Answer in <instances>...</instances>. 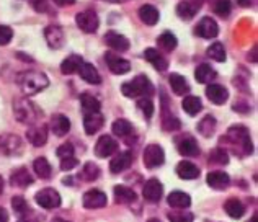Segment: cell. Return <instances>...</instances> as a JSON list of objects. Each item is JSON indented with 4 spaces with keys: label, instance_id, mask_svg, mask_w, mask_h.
<instances>
[{
    "label": "cell",
    "instance_id": "obj_30",
    "mask_svg": "<svg viewBox=\"0 0 258 222\" xmlns=\"http://www.w3.org/2000/svg\"><path fill=\"white\" fill-rule=\"evenodd\" d=\"M168 82H170L172 90H173V93H176V95L185 97L186 93L189 92L188 80L183 76H180V73H170V77H168Z\"/></svg>",
    "mask_w": 258,
    "mask_h": 222
},
{
    "label": "cell",
    "instance_id": "obj_47",
    "mask_svg": "<svg viewBox=\"0 0 258 222\" xmlns=\"http://www.w3.org/2000/svg\"><path fill=\"white\" fill-rule=\"evenodd\" d=\"M168 220H170V222H193L195 216L191 212L175 211V212H168Z\"/></svg>",
    "mask_w": 258,
    "mask_h": 222
},
{
    "label": "cell",
    "instance_id": "obj_24",
    "mask_svg": "<svg viewBox=\"0 0 258 222\" xmlns=\"http://www.w3.org/2000/svg\"><path fill=\"white\" fill-rule=\"evenodd\" d=\"M206 183L213 188V190H224V188H227L229 183H230V177L227 173H224V172H219V170H216V172H209L208 173V177H206Z\"/></svg>",
    "mask_w": 258,
    "mask_h": 222
},
{
    "label": "cell",
    "instance_id": "obj_12",
    "mask_svg": "<svg viewBox=\"0 0 258 222\" xmlns=\"http://www.w3.org/2000/svg\"><path fill=\"white\" fill-rule=\"evenodd\" d=\"M105 60H106L108 69H110L113 73H116V76H124V73L131 70V64H129L126 59L116 56L114 52H106Z\"/></svg>",
    "mask_w": 258,
    "mask_h": 222
},
{
    "label": "cell",
    "instance_id": "obj_60",
    "mask_svg": "<svg viewBox=\"0 0 258 222\" xmlns=\"http://www.w3.org/2000/svg\"><path fill=\"white\" fill-rule=\"evenodd\" d=\"M18 222H31V220H26V219H20Z\"/></svg>",
    "mask_w": 258,
    "mask_h": 222
},
{
    "label": "cell",
    "instance_id": "obj_18",
    "mask_svg": "<svg viewBox=\"0 0 258 222\" xmlns=\"http://www.w3.org/2000/svg\"><path fill=\"white\" fill-rule=\"evenodd\" d=\"M206 97L209 98V102L214 105H224L229 98V92L224 85L211 84L206 87Z\"/></svg>",
    "mask_w": 258,
    "mask_h": 222
},
{
    "label": "cell",
    "instance_id": "obj_17",
    "mask_svg": "<svg viewBox=\"0 0 258 222\" xmlns=\"http://www.w3.org/2000/svg\"><path fill=\"white\" fill-rule=\"evenodd\" d=\"M133 160H134V154H133V151L119 152L118 156L111 160V164H110V172H111V173H121V172L127 170V168L131 167Z\"/></svg>",
    "mask_w": 258,
    "mask_h": 222
},
{
    "label": "cell",
    "instance_id": "obj_55",
    "mask_svg": "<svg viewBox=\"0 0 258 222\" xmlns=\"http://www.w3.org/2000/svg\"><path fill=\"white\" fill-rule=\"evenodd\" d=\"M237 2H239V5H242V7H250L252 0H237Z\"/></svg>",
    "mask_w": 258,
    "mask_h": 222
},
{
    "label": "cell",
    "instance_id": "obj_57",
    "mask_svg": "<svg viewBox=\"0 0 258 222\" xmlns=\"http://www.w3.org/2000/svg\"><path fill=\"white\" fill-rule=\"evenodd\" d=\"M103 2H111V4H118L119 0H103Z\"/></svg>",
    "mask_w": 258,
    "mask_h": 222
},
{
    "label": "cell",
    "instance_id": "obj_44",
    "mask_svg": "<svg viewBox=\"0 0 258 222\" xmlns=\"http://www.w3.org/2000/svg\"><path fill=\"white\" fill-rule=\"evenodd\" d=\"M12 207L20 217H23V216H26V214L30 212V206H28V203H26V199L23 196H13L12 198Z\"/></svg>",
    "mask_w": 258,
    "mask_h": 222
},
{
    "label": "cell",
    "instance_id": "obj_62",
    "mask_svg": "<svg viewBox=\"0 0 258 222\" xmlns=\"http://www.w3.org/2000/svg\"><path fill=\"white\" fill-rule=\"evenodd\" d=\"M195 2H198V4H201V2H205V0H195Z\"/></svg>",
    "mask_w": 258,
    "mask_h": 222
},
{
    "label": "cell",
    "instance_id": "obj_45",
    "mask_svg": "<svg viewBox=\"0 0 258 222\" xmlns=\"http://www.w3.org/2000/svg\"><path fill=\"white\" fill-rule=\"evenodd\" d=\"M213 10L216 15L226 18V17H229V13L232 12V4H230V0H214Z\"/></svg>",
    "mask_w": 258,
    "mask_h": 222
},
{
    "label": "cell",
    "instance_id": "obj_52",
    "mask_svg": "<svg viewBox=\"0 0 258 222\" xmlns=\"http://www.w3.org/2000/svg\"><path fill=\"white\" fill-rule=\"evenodd\" d=\"M33 7H35L36 12H46L47 10L46 0H33Z\"/></svg>",
    "mask_w": 258,
    "mask_h": 222
},
{
    "label": "cell",
    "instance_id": "obj_2",
    "mask_svg": "<svg viewBox=\"0 0 258 222\" xmlns=\"http://www.w3.org/2000/svg\"><path fill=\"white\" fill-rule=\"evenodd\" d=\"M17 84L20 85V90L23 92V95L31 97L36 95L41 90H44L49 85V79L46 77V73L38 72V70H25L18 73Z\"/></svg>",
    "mask_w": 258,
    "mask_h": 222
},
{
    "label": "cell",
    "instance_id": "obj_48",
    "mask_svg": "<svg viewBox=\"0 0 258 222\" xmlns=\"http://www.w3.org/2000/svg\"><path fill=\"white\" fill-rule=\"evenodd\" d=\"M162 127H164L165 131H176V129H180V126H181V123H180V119H176V118H173V116H164V121H162Z\"/></svg>",
    "mask_w": 258,
    "mask_h": 222
},
{
    "label": "cell",
    "instance_id": "obj_46",
    "mask_svg": "<svg viewBox=\"0 0 258 222\" xmlns=\"http://www.w3.org/2000/svg\"><path fill=\"white\" fill-rule=\"evenodd\" d=\"M138 108L142 111V114L149 119V118H152V114H154V102L149 97H142L139 102H138Z\"/></svg>",
    "mask_w": 258,
    "mask_h": 222
},
{
    "label": "cell",
    "instance_id": "obj_34",
    "mask_svg": "<svg viewBox=\"0 0 258 222\" xmlns=\"http://www.w3.org/2000/svg\"><path fill=\"white\" fill-rule=\"evenodd\" d=\"M216 76H217L216 70L209 64H201L195 70V77L200 84H211L216 79Z\"/></svg>",
    "mask_w": 258,
    "mask_h": 222
},
{
    "label": "cell",
    "instance_id": "obj_20",
    "mask_svg": "<svg viewBox=\"0 0 258 222\" xmlns=\"http://www.w3.org/2000/svg\"><path fill=\"white\" fill-rule=\"evenodd\" d=\"M144 57L149 64H151L154 69H157L159 72H164L168 69V60L164 57V54L162 52H159L157 49L154 48H149L144 51Z\"/></svg>",
    "mask_w": 258,
    "mask_h": 222
},
{
    "label": "cell",
    "instance_id": "obj_58",
    "mask_svg": "<svg viewBox=\"0 0 258 222\" xmlns=\"http://www.w3.org/2000/svg\"><path fill=\"white\" fill-rule=\"evenodd\" d=\"M52 222H69V220H64V219H54Z\"/></svg>",
    "mask_w": 258,
    "mask_h": 222
},
{
    "label": "cell",
    "instance_id": "obj_6",
    "mask_svg": "<svg viewBox=\"0 0 258 222\" xmlns=\"http://www.w3.org/2000/svg\"><path fill=\"white\" fill-rule=\"evenodd\" d=\"M142 160H144L146 168H157L160 165H164L165 162V154L164 149L159 144H151L144 149V154H142Z\"/></svg>",
    "mask_w": 258,
    "mask_h": 222
},
{
    "label": "cell",
    "instance_id": "obj_36",
    "mask_svg": "<svg viewBox=\"0 0 258 222\" xmlns=\"http://www.w3.org/2000/svg\"><path fill=\"white\" fill-rule=\"evenodd\" d=\"M80 105H82V110L85 114L98 113L101 108V103L98 102V98H95L90 93H82V95H80Z\"/></svg>",
    "mask_w": 258,
    "mask_h": 222
},
{
    "label": "cell",
    "instance_id": "obj_25",
    "mask_svg": "<svg viewBox=\"0 0 258 222\" xmlns=\"http://www.w3.org/2000/svg\"><path fill=\"white\" fill-rule=\"evenodd\" d=\"M113 193H114V201L119 204H131L138 198L133 188H127L124 185H116L113 188Z\"/></svg>",
    "mask_w": 258,
    "mask_h": 222
},
{
    "label": "cell",
    "instance_id": "obj_15",
    "mask_svg": "<svg viewBox=\"0 0 258 222\" xmlns=\"http://www.w3.org/2000/svg\"><path fill=\"white\" fill-rule=\"evenodd\" d=\"M195 33L198 36L205 38V39H211V38H216L217 35H219V26H217V23L213 18L205 17V18L200 20L198 25H196Z\"/></svg>",
    "mask_w": 258,
    "mask_h": 222
},
{
    "label": "cell",
    "instance_id": "obj_21",
    "mask_svg": "<svg viewBox=\"0 0 258 222\" xmlns=\"http://www.w3.org/2000/svg\"><path fill=\"white\" fill-rule=\"evenodd\" d=\"M105 43L110 46L111 49L119 51V52H124L129 49V39L116 31H108L105 35Z\"/></svg>",
    "mask_w": 258,
    "mask_h": 222
},
{
    "label": "cell",
    "instance_id": "obj_42",
    "mask_svg": "<svg viewBox=\"0 0 258 222\" xmlns=\"http://www.w3.org/2000/svg\"><path fill=\"white\" fill-rule=\"evenodd\" d=\"M208 56L214 59L216 62H224L226 60V48H224L222 43H214L208 48Z\"/></svg>",
    "mask_w": 258,
    "mask_h": 222
},
{
    "label": "cell",
    "instance_id": "obj_5",
    "mask_svg": "<svg viewBox=\"0 0 258 222\" xmlns=\"http://www.w3.org/2000/svg\"><path fill=\"white\" fill-rule=\"evenodd\" d=\"M0 152L10 157L22 156L23 152L22 137H18L17 134H2L0 136Z\"/></svg>",
    "mask_w": 258,
    "mask_h": 222
},
{
    "label": "cell",
    "instance_id": "obj_23",
    "mask_svg": "<svg viewBox=\"0 0 258 222\" xmlns=\"http://www.w3.org/2000/svg\"><path fill=\"white\" fill-rule=\"evenodd\" d=\"M51 131L57 137H64L71 131V121L64 114H54L51 118Z\"/></svg>",
    "mask_w": 258,
    "mask_h": 222
},
{
    "label": "cell",
    "instance_id": "obj_35",
    "mask_svg": "<svg viewBox=\"0 0 258 222\" xmlns=\"http://www.w3.org/2000/svg\"><path fill=\"white\" fill-rule=\"evenodd\" d=\"M176 44H178V39H176V36L170 31L162 33V35L157 38V46L165 52H172L176 48Z\"/></svg>",
    "mask_w": 258,
    "mask_h": 222
},
{
    "label": "cell",
    "instance_id": "obj_37",
    "mask_svg": "<svg viewBox=\"0 0 258 222\" xmlns=\"http://www.w3.org/2000/svg\"><path fill=\"white\" fill-rule=\"evenodd\" d=\"M216 118L211 116V114H208V116H205L201 121H200V124H198V132L201 134L203 137H211L214 131H216Z\"/></svg>",
    "mask_w": 258,
    "mask_h": 222
},
{
    "label": "cell",
    "instance_id": "obj_39",
    "mask_svg": "<svg viewBox=\"0 0 258 222\" xmlns=\"http://www.w3.org/2000/svg\"><path fill=\"white\" fill-rule=\"evenodd\" d=\"M111 131L114 136H118V137H127V136H131L134 129H133V124L129 123L127 119H116L111 126Z\"/></svg>",
    "mask_w": 258,
    "mask_h": 222
},
{
    "label": "cell",
    "instance_id": "obj_14",
    "mask_svg": "<svg viewBox=\"0 0 258 222\" xmlns=\"http://www.w3.org/2000/svg\"><path fill=\"white\" fill-rule=\"evenodd\" d=\"M84 207L87 209H100V207H105L108 203V196L100 190H90L84 194Z\"/></svg>",
    "mask_w": 258,
    "mask_h": 222
},
{
    "label": "cell",
    "instance_id": "obj_26",
    "mask_svg": "<svg viewBox=\"0 0 258 222\" xmlns=\"http://www.w3.org/2000/svg\"><path fill=\"white\" fill-rule=\"evenodd\" d=\"M176 175L181 180H195L200 177V168L196 167L193 162H186L183 160L178 165H176Z\"/></svg>",
    "mask_w": 258,
    "mask_h": 222
},
{
    "label": "cell",
    "instance_id": "obj_22",
    "mask_svg": "<svg viewBox=\"0 0 258 222\" xmlns=\"http://www.w3.org/2000/svg\"><path fill=\"white\" fill-rule=\"evenodd\" d=\"M201 4L195 2V0H183L178 5H176V15L183 20H191L196 13L200 12Z\"/></svg>",
    "mask_w": 258,
    "mask_h": 222
},
{
    "label": "cell",
    "instance_id": "obj_9",
    "mask_svg": "<svg viewBox=\"0 0 258 222\" xmlns=\"http://www.w3.org/2000/svg\"><path fill=\"white\" fill-rule=\"evenodd\" d=\"M118 151V140L111 136H101L95 144V156L100 159H106Z\"/></svg>",
    "mask_w": 258,
    "mask_h": 222
},
{
    "label": "cell",
    "instance_id": "obj_32",
    "mask_svg": "<svg viewBox=\"0 0 258 222\" xmlns=\"http://www.w3.org/2000/svg\"><path fill=\"white\" fill-rule=\"evenodd\" d=\"M10 183L12 186H18V188H26L33 183V177L31 173L26 170V168H18L12 173L10 177Z\"/></svg>",
    "mask_w": 258,
    "mask_h": 222
},
{
    "label": "cell",
    "instance_id": "obj_3",
    "mask_svg": "<svg viewBox=\"0 0 258 222\" xmlns=\"http://www.w3.org/2000/svg\"><path fill=\"white\" fill-rule=\"evenodd\" d=\"M13 113L20 123L28 126L36 124L43 116V110L36 103H33L30 98H18L13 103Z\"/></svg>",
    "mask_w": 258,
    "mask_h": 222
},
{
    "label": "cell",
    "instance_id": "obj_16",
    "mask_svg": "<svg viewBox=\"0 0 258 222\" xmlns=\"http://www.w3.org/2000/svg\"><path fill=\"white\" fill-rule=\"evenodd\" d=\"M26 137L35 147H41L47 142V126L46 124H33L26 129Z\"/></svg>",
    "mask_w": 258,
    "mask_h": 222
},
{
    "label": "cell",
    "instance_id": "obj_33",
    "mask_svg": "<svg viewBox=\"0 0 258 222\" xmlns=\"http://www.w3.org/2000/svg\"><path fill=\"white\" fill-rule=\"evenodd\" d=\"M80 77H82L85 82L88 84H92V85H98L101 84V77H100V73L98 70L95 69V65L93 64H88V62H84L82 67H80Z\"/></svg>",
    "mask_w": 258,
    "mask_h": 222
},
{
    "label": "cell",
    "instance_id": "obj_49",
    "mask_svg": "<svg viewBox=\"0 0 258 222\" xmlns=\"http://www.w3.org/2000/svg\"><path fill=\"white\" fill-rule=\"evenodd\" d=\"M13 38V31L10 26H5V25H0V46H5L12 41Z\"/></svg>",
    "mask_w": 258,
    "mask_h": 222
},
{
    "label": "cell",
    "instance_id": "obj_1",
    "mask_svg": "<svg viewBox=\"0 0 258 222\" xmlns=\"http://www.w3.org/2000/svg\"><path fill=\"white\" fill-rule=\"evenodd\" d=\"M222 144H227L232 147V151L235 156H250L253 152V144L250 139V132L245 126H232L229 127V131L226 134V137L221 140Z\"/></svg>",
    "mask_w": 258,
    "mask_h": 222
},
{
    "label": "cell",
    "instance_id": "obj_19",
    "mask_svg": "<svg viewBox=\"0 0 258 222\" xmlns=\"http://www.w3.org/2000/svg\"><path fill=\"white\" fill-rule=\"evenodd\" d=\"M103 114H101L100 111L98 113H88L85 114L84 118V127H85V132L88 134V136H93V134H97L101 127H103Z\"/></svg>",
    "mask_w": 258,
    "mask_h": 222
},
{
    "label": "cell",
    "instance_id": "obj_7",
    "mask_svg": "<svg viewBox=\"0 0 258 222\" xmlns=\"http://www.w3.org/2000/svg\"><path fill=\"white\" fill-rule=\"evenodd\" d=\"M35 201L44 209H56L60 206V194L52 188H44L35 194Z\"/></svg>",
    "mask_w": 258,
    "mask_h": 222
},
{
    "label": "cell",
    "instance_id": "obj_53",
    "mask_svg": "<svg viewBox=\"0 0 258 222\" xmlns=\"http://www.w3.org/2000/svg\"><path fill=\"white\" fill-rule=\"evenodd\" d=\"M54 4L57 7H67V5H74L76 4V0H52Z\"/></svg>",
    "mask_w": 258,
    "mask_h": 222
},
{
    "label": "cell",
    "instance_id": "obj_31",
    "mask_svg": "<svg viewBox=\"0 0 258 222\" xmlns=\"http://www.w3.org/2000/svg\"><path fill=\"white\" fill-rule=\"evenodd\" d=\"M224 211L232 219H240L243 214H245V206L240 199L237 198H229L226 203H224Z\"/></svg>",
    "mask_w": 258,
    "mask_h": 222
},
{
    "label": "cell",
    "instance_id": "obj_51",
    "mask_svg": "<svg viewBox=\"0 0 258 222\" xmlns=\"http://www.w3.org/2000/svg\"><path fill=\"white\" fill-rule=\"evenodd\" d=\"M79 165V160L76 157H67L60 160V170L62 172H71L72 168H76Z\"/></svg>",
    "mask_w": 258,
    "mask_h": 222
},
{
    "label": "cell",
    "instance_id": "obj_43",
    "mask_svg": "<svg viewBox=\"0 0 258 222\" xmlns=\"http://www.w3.org/2000/svg\"><path fill=\"white\" fill-rule=\"evenodd\" d=\"M79 177H82L84 181H93V180H97L100 177V168L95 164H92V162H87Z\"/></svg>",
    "mask_w": 258,
    "mask_h": 222
},
{
    "label": "cell",
    "instance_id": "obj_11",
    "mask_svg": "<svg viewBox=\"0 0 258 222\" xmlns=\"http://www.w3.org/2000/svg\"><path fill=\"white\" fill-rule=\"evenodd\" d=\"M162 194H164V185L160 183L157 178H151L146 181L144 188H142V196L149 203H157L160 201Z\"/></svg>",
    "mask_w": 258,
    "mask_h": 222
},
{
    "label": "cell",
    "instance_id": "obj_61",
    "mask_svg": "<svg viewBox=\"0 0 258 222\" xmlns=\"http://www.w3.org/2000/svg\"><path fill=\"white\" fill-rule=\"evenodd\" d=\"M250 222H256V216H253V217H252V220H250Z\"/></svg>",
    "mask_w": 258,
    "mask_h": 222
},
{
    "label": "cell",
    "instance_id": "obj_4",
    "mask_svg": "<svg viewBox=\"0 0 258 222\" xmlns=\"http://www.w3.org/2000/svg\"><path fill=\"white\" fill-rule=\"evenodd\" d=\"M121 92L127 98H142V97L151 98V95L154 93V87L146 76H138L131 82H124L121 85Z\"/></svg>",
    "mask_w": 258,
    "mask_h": 222
},
{
    "label": "cell",
    "instance_id": "obj_54",
    "mask_svg": "<svg viewBox=\"0 0 258 222\" xmlns=\"http://www.w3.org/2000/svg\"><path fill=\"white\" fill-rule=\"evenodd\" d=\"M0 222H9V212L2 206H0Z\"/></svg>",
    "mask_w": 258,
    "mask_h": 222
},
{
    "label": "cell",
    "instance_id": "obj_10",
    "mask_svg": "<svg viewBox=\"0 0 258 222\" xmlns=\"http://www.w3.org/2000/svg\"><path fill=\"white\" fill-rule=\"evenodd\" d=\"M176 151L185 157H198L200 156V145L196 139L191 136H180L176 139Z\"/></svg>",
    "mask_w": 258,
    "mask_h": 222
},
{
    "label": "cell",
    "instance_id": "obj_8",
    "mask_svg": "<svg viewBox=\"0 0 258 222\" xmlns=\"http://www.w3.org/2000/svg\"><path fill=\"white\" fill-rule=\"evenodd\" d=\"M76 22H77V26L84 33H95L100 26V20L97 17V13L92 10H85V12L77 13Z\"/></svg>",
    "mask_w": 258,
    "mask_h": 222
},
{
    "label": "cell",
    "instance_id": "obj_56",
    "mask_svg": "<svg viewBox=\"0 0 258 222\" xmlns=\"http://www.w3.org/2000/svg\"><path fill=\"white\" fill-rule=\"evenodd\" d=\"M2 193H4V178L0 177V194H2Z\"/></svg>",
    "mask_w": 258,
    "mask_h": 222
},
{
    "label": "cell",
    "instance_id": "obj_29",
    "mask_svg": "<svg viewBox=\"0 0 258 222\" xmlns=\"http://www.w3.org/2000/svg\"><path fill=\"white\" fill-rule=\"evenodd\" d=\"M139 18L142 20V23H146L149 26H154V25H157L159 18H160V13L154 5L147 4V5H142L139 9Z\"/></svg>",
    "mask_w": 258,
    "mask_h": 222
},
{
    "label": "cell",
    "instance_id": "obj_50",
    "mask_svg": "<svg viewBox=\"0 0 258 222\" xmlns=\"http://www.w3.org/2000/svg\"><path fill=\"white\" fill-rule=\"evenodd\" d=\"M57 157L62 160V159H67V157H74V145L71 142H66L62 145H59L57 149Z\"/></svg>",
    "mask_w": 258,
    "mask_h": 222
},
{
    "label": "cell",
    "instance_id": "obj_13",
    "mask_svg": "<svg viewBox=\"0 0 258 222\" xmlns=\"http://www.w3.org/2000/svg\"><path fill=\"white\" fill-rule=\"evenodd\" d=\"M44 38H46L47 44H49V48H52V49H60L66 44V35H64L62 28L57 25L47 26L44 30Z\"/></svg>",
    "mask_w": 258,
    "mask_h": 222
},
{
    "label": "cell",
    "instance_id": "obj_27",
    "mask_svg": "<svg viewBox=\"0 0 258 222\" xmlns=\"http://www.w3.org/2000/svg\"><path fill=\"white\" fill-rule=\"evenodd\" d=\"M84 64V59L82 56H77V54H72L69 57L64 59V62L60 64V72L64 76H72V73H77L80 70V67Z\"/></svg>",
    "mask_w": 258,
    "mask_h": 222
},
{
    "label": "cell",
    "instance_id": "obj_41",
    "mask_svg": "<svg viewBox=\"0 0 258 222\" xmlns=\"http://www.w3.org/2000/svg\"><path fill=\"white\" fill-rule=\"evenodd\" d=\"M209 164L213 165H227L229 164V154L224 149H213L209 152Z\"/></svg>",
    "mask_w": 258,
    "mask_h": 222
},
{
    "label": "cell",
    "instance_id": "obj_38",
    "mask_svg": "<svg viewBox=\"0 0 258 222\" xmlns=\"http://www.w3.org/2000/svg\"><path fill=\"white\" fill-rule=\"evenodd\" d=\"M33 168H35V173L38 175L39 178L47 180L51 178V173H52V168L51 164L47 162V159L44 157H38L35 162H33Z\"/></svg>",
    "mask_w": 258,
    "mask_h": 222
},
{
    "label": "cell",
    "instance_id": "obj_59",
    "mask_svg": "<svg viewBox=\"0 0 258 222\" xmlns=\"http://www.w3.org/2000/svg\"><path fill=\"white\" fill-rule=\"evenodd\" d=\"M147 222H160V220L159 219H149Z\"/></svg>",
    "mask_w": 258,
    "mask_h": 222
},
{
    "label": "cell",
    "instance_id": "obj_28",
    "mask_svg": "<svg viewBox=\"0 0 258 222\" xmlns=\"http://www.w3.org/2000/svg\"><path fill=\"white\" fill-rule=\"evenodd\" d=\"M168 204L175 209H186V207L191 206V198H189V194L183 193V191H172L168 194Z\"/></svg>",
    "mask_w": 258,
    "mask_h": 222
},
{
    "label": "cell",
    "instance_id": "obj_40",
    "mask_svg": "<svg viewBox=\"0 0 258 222\" xmlns=\"http://www.w3.org/2000/svg\"><path fill=\"white\" fill-rule=\"evenodd\" d=\"M181 106H183V110H185L189 116H196L201 108H203V103H201V100L198 97H185L183 98V102H181Z\"/></svg>",
    "mask_w": 258,
    "mask_h": 222
}]
</instances>
